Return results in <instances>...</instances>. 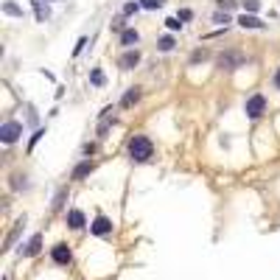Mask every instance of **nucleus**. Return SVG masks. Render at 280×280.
<instances>
[{"label": "nucleus", "instance_id": "1", "mask_svg": "<svg viewBox=\"0 0 280 280\" xmlns=\"http://www.w3.org/2000/svg\"><path fill=\"white\" fill-rule=\"evenodd\" d=\"M151 154H154V143L146 135H135L129 140V157L135 163H146V160H151Z\"/></svg>", "mask_w": 280, "mask_h": 280}, {"label": "nucleus", "instance_id": "2", "mask_svg": "<svg viewBox=\"0 0 280 280\" xmlns=\"http://www.w3.org/2000/svg\"><path fill=\"white\" fill-rule=\"evenodd\" d=\"M244 53H238V51H224L219 56V68L221 70H238V68H244Z\"/></svg>", "mask_w": 280, "mask_h": 280}, {"label": "nucleus", "instance_id": "3", "mask_svg": "<svg viewBox=\"0 0 280 280\" xmlns=\"http://www.w3.org/2000/svg\"><path fill=\"white\" fill-rule=\"evenodd\" d=\"M263 109H266V98H263L261 93H255V96H252V98H249V101L244 104L246 118H252V121H255V118H261V115H263Z\"/></svg>", "mask_w": 280, "mask_h": 280}, {"label": "nucleus", "instance_id": "4", "mask_svg": "<svg viewBox=\"0 0 280 280\" xmlns=\"http://www.w3.org/2000/svg\"><path fill=\"white\" fill-rule=\"evenodd\" d=\"M20 135H23V123H17V121H6L0 126V140L3 143H14Z\"/></svg>", "mask_w": 280, "mask_h": 280}, {"label": "nucleus", "instance_id": "5", "mask_svg": "<svg viewBox=\"0 0 280 280\" xmlns=\"http://www.w3.org/2000/svg\"><path fill=\"white\" fill-rule=\"evenodd\" d=\"M90 233L93 236H109L112 233V221L106 219L104 213H98L96 219H93V224H90Z\"/></svg>", "mask_w": 280, "mask_h": 280}, {"label": "nucleus", "instance_id": "6", "mask_svg": "<svg viewBox=\"0 0 280 280\" xmlns=\"http://www.w3.org/2000/svg\"><path fill=\"white\" fill-rule=\"evenodd\" d=\"M51 261L53 263H59V266H68L70 261H73V252H70V246L68 244H56L51 249Z\"/></svg>", "mask_w": 280, "mask_h": 280}, {"label": "nucleus", "instance_id": "7", "mask_svg": "<svg viewBox=\"0 0 280 280\" xmlns=\"http://www.w3.org/2000/svg\"><path fill=\"white\" fill-rule=\"evenodd\" d=\"M39 249H42V233H36V236L28 238V244L20 246V255H23V258H34V255H39Z\"/></svg>", "mask_w": 280, "mask_h": 280}, {"label": "nucleus", "instance_id": "8", "mask_svg": "<svg viewBox=\"0 0 280 280\" xmlns=\"http://www.w3.org/2000/svg\"><path fill=\"white\" fill-rule=\"evenodd\" d=\"M23 227H26V219H20L17 224H14V230H11L9 236H6V241H3V252H9L11 246H14V241H17V236L23 233Z\"/></svg>", "mask_w": 280, "mask_h": 280}, {"label": "nucleus", "instance_id": "9", "mask_svg": "<svg viewBox=\"0 0 280 280\" xmlns=\"http://www.w3.org/2000/svg\"><path fill=\"white\" fill-rule=\"evenodd\" d=\"M93 168H96V163H93V160H84V163H79V166L73 168V179H84L87 174H93Z\"/></svg>", "mask_w": 280, "mask_h": 280}, {"label": "nucleus", "instance_id": "10", "mask_svg": "<svg viewBox=\"0 0 280 280\" xmlns=\"http://www.w3.org/2000/svg\"><path fill=\"white\" fill-rule=\"evenodd\" d=\"M138 62H140V51H126V53L121 56V62H118V65H121L123 70H132Z\"/></svg>", "mask_w": 280, "mask_h": 280}, {"label": "nucleus", "instance_id": "11", "mask_svg": "<svg viewBox=\"0 0 280 280\" xmlns=\"http://www.w3.org/2000/svg\"><path fill=\"white\" fill-rule=\"evenodd\" d=\"M68 227L70 230H81L84 227V213H81V210H70L68 213Z\"/></svg>", "mask_w": 280, "mask_h": 280}, {"label": "nucleus", "instance_id": "12", "mask_svg": "<svg viewBox=\"0 0 280 280\" xmlns=\"http://www.w3.org/2000/svg\"><path fill=\"white\" fill-rule=\"evenodd\" d=\"M238 26L241 28H263V20H258L255 17V14H241V17H238Z\"/></svg>", "mask_w": 280, "mask_h": 280}, {"label": "nucleus", "instance_id": "13", "mask_svg": "<svg viewBox=\"0 0 280 280\" xmlns=\"http://www.w3.org/2000/svg\"><path fill=\"white\" fill-rule=\"evenodd\" d=\"M140 96H143V93H140V87L126 90V96L121 98V106H132V104H138V101H140Z\"/></svg>", "mask_w": 280, "mask_h": 280}, {"label": "nucleus", "instance_id": "14", "mask_svg": "<svg viewBox=\"0 0 280 280\" xmlns=\"http://www.w3.org/2000/svg\"><path fill=\"white\" fill-rule=\"evenodd\" d=\"M138 39H140V34L135 31V28H126L121 34V45H138Z\"/></svg>", "mask_w": 280, "mask_h": 280}, {"label": "nucleus", "instance_id": "15", "mask_svg": "<svg viewBox=\"0 0 280 280\" xmlns=\"http://www.w3.org/2000/svg\"><path fill=\"white\" fill-rule=\"evenodd\" d=\"M174 36H160V42H157V48H160V51H163V53H168V51H174Z\"/></svg>", "mask_w": 280, "mask_h": 280}, {"label": "nucleus", "instance_id": "16", "mask_svg": "<svg viewBox=\"0 0 280 280\" xmlns=\"http://www.w3.org/2000/svg\"><path fill=\"white\" fill-rule=\"evenodd\" d=\"M90 81H93V84H96V87H101V84H104V70L101 68H96V70H90Z\"/></svg>", "mask_w": 280, "mask_h": 280}, {"label": "nucleus", "instance_id": "17", "mask_svg": "<svg viewBox=\"0 0 280 280\" xmlns=\"http://www.w3.org/2000/svg\"><path fill=\"white\" fill-rule=\"evenodd\" d=\"M34 9H36V17H39V23H45V20L51 17V11H48V6H42L39 0H34Z\"/></svg>", "mask_w": 280, "mask_h": 280}, {"label": "nucleus", "instance_id": "18", "mask_svg": "<svg viewBox=\"0 0 280 280\" xmlns=\"http://www.w3.org/2000/svg\"><path fill=\"white\" fill-rule=\"evenodd\" d=\"M3 11H6V14H11V17H23V9H20V6H14V3H3Z\"/></svg>", "mask_w": 280, "mask_h": 280}, {"label": "nucleus", "instance_id": "19", "mask_svg": "<svg viewBox=\"0 0 280 280\" xmlns=\"http://www.w3.org/2000/svg\"><path fill=\"white\" fill-rule=\"evenodd\" d=\"M205 59H208V51H205V48H199V51L191 53V62H193V65H196V62H205Z\"/></svg>", "mask_w": 280, "mask_h": 280}, {"label": "nucleus", "instance_id": "20", "mask_svg": "<svg viewBox=\"0 0 280 280\" xmlns=\"http://www.w3.org/2000/svg\"><path fill=\"white\" fill-rule=\"evenodd\" d=\"M163 3H166V0H140V6H143V9H160Z\"/></svg>", "mask_w": 280, "mask_h": 280}, {"label": "nucleus", "instance_id": "21", "mask_svg": "<svg viewBox=\"0 0 280 280\" xmlns=\"http://www.w3.org/2000/svg\"><path fill=\"white\" fill-rule=\"evenodd\" d=\"M244 9L249 11V14H252V11L261 9V0H244Z\"/></svg>", "mask_w": 280, "mask_h": 280}, {"label": "nucleus", "instance_id": "22", "mask_svg": "<svg viewBox=\"0 0 280 280\" xmlns=\"http://www.w3.org/2000/svg\"><path fill=\"white\" fill-rule=\"evenodd\" d=\"M65 196H68V191H65V188H62V191L56 193V199H53V208H56V210H59L62 205H65Z\"/></svg>", "mask_w": 280, "mask_h": 280}, {"label": "nucleus", "instance_id": "23", "mask_svg": "<svg viewBox=\"0 0 280 280\" xmlns=\"http://www.w3.org/2000/svg\"><path fill=\"white\" fill-rule=\"evenodd\" d=\"M216 3H219V9H224V11L236 9V0H216Z\"/></svg>", "mask_w": 280, "mask_h": 280}, {"label": "nucleus", "instance_id": "24", "mask_svg": "<svg viewBox=\"0 0 280 280\" xmlns=\"http://www.w3.org/2000/svg\"><path fill=\"white\" fill-rule=\"evenodd\" d=\"M166 26L171 28V31H176V28H182V23H179V17H168V20H166Z\"/></svg>", "mask_w": 280, "mask_h": 280}, {"label": "nucleus", "instance_id": "25", "mask_svg": "<svg viewBox=\"0 0 280 280\" xmlns=\"http://www.w3.org/2000/svg\"><path fill=\"white\" fill-rule=\"evenodd\" d=\"M138 9H143L140 3H126V6H123V14H135Z\"/></svg>", "mask_w": 280, "mask_h": 280}, {"label": "nucleus", "instance_id": "26", "mask_svg": "<svg viewBox=\"0 0 280 280\" xmlns=\"http://www.w3.org/2000/svg\"><path fill=\"white\" fill-rule=\"evenodd\" d=\"M176 17H179V23H185V20H191V17H193V11H191V9H182L179 14H176Z\"/></svg>", "mask_w": 280, "mask_h": 280}, {"label": "nucleus", "instance_id": "27", "mask_svg": "<svg viewBox=\"0 0 280 280\" xmlns=\"http://www.w3.org/2000/svg\"><path fill=\"white\" fill-rule=\"evenodd\" d=\"M42 135H45L42 129H36V132H34V138H31V146H28V149H34V143H36V140H39V138H42Z\"/></svg>", "mask_w": 280, "mask_h": 280}, {"label": "nucleus", "instance_id": "28", "mask_svg": "<svg viewBox=\"0 0 280 280\" xmlns=\"http://www.w3.org/2000/svg\"><path fill=\"white\" fill-rule=\"evenodd\" d=\"M84 45H87V39H84V36H81L79 42H76V51H73V53H76V56H79V53H81V48H84Z\"/></svg>", "mask_w": 280, "mask_h": 280}, {"label": "nucleus", "instance_id": "29", "mask_svg": "<svg viewBox=\"0 0 280 280\" xmlns=\"http://www.w3.org/2000/svg\"><path fill=\"white\" fill-rule=\"evenodd\" d=\"M216 23H224V26H227V23H230V17H227V14H221V11H219V14H216Z\"/></svg>", "mask_w": 280, "mask_h": 280}, {"label": "nucleus", "instance_id": "30", "mask_svg": "<svg viewBox=\"0 0 280 280\" xmlns=\"http://www.w3.org/2000/svg\"><path fill=\"white\" fill-rule=\"evenodd\" d=\"M275 90H280V68H278V73H275Z\"/></svg>", "mask_w": 280, "mask_h": 280}]
</instances>
